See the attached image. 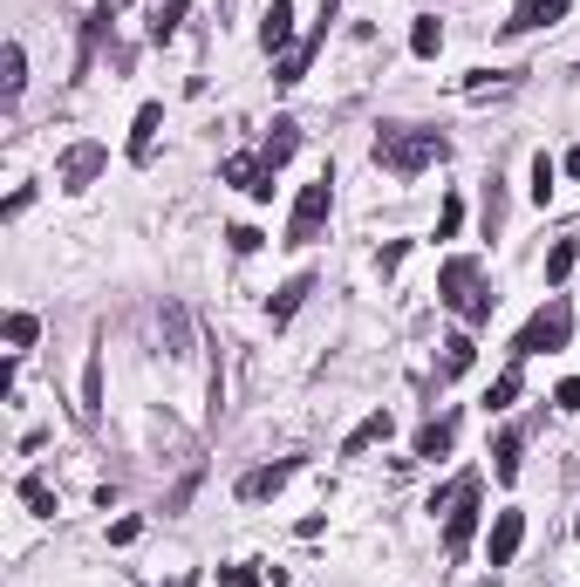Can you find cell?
Wrapping results in <instances>:
<instances>
[{
	"instance_id": "obj_20",
	"label": "cell",
	"mask_w": 580,
	"mask_h": 587,
	"mask_svg": "<svg viewBox=\"0 0 580 587\" xmlns=\"http://www.w3.org/2000/svg\"><path fill=\"white\" fill-rule=\"evenodd\" d=\"M519 451H526V437H519V431H499V444H492V478H499V485L519 478Z\"/></svg>"
},
{
	"instance_id": "obj_18",
	"label": "cell",
	"mask_w": 580,
	"mask_h": 587,
	"mask_svg": "<svg viewBox=\"0 0 580 587\" xmlns=\"http://www.w3.org/2000/svg\"><path fill=\"white\" fill-rule=\"evenodd\" d=\"M157 123H164V103H144V110H137V123H130V164H144V157H151Z\"/></svg>"
},
{
	"instance_id": "obj_14",
	"label": "cell",
	"mask_w": 580,
	"mask_h": 587,
	"mask_svg": "<svg viewBox=\"0 0 580 587\" xmlns=\"http://www.w3.org/2000/svg\"><path fill=\"white\" fill-rule=\"evenodd\" d=\"M294 151H301V123H294V117H273L267 144H260V164H267V171H280Z\"/></svg>"
},
{
	"instance_id": "obj_6",
	"label": "cell",
	"mask_w": 580,
	"mask_h": 587,
	"mask_svg": "<svg viewBox=\"0 0 580 587\" xmlns=\"http://www.w3.org/2000/svg\"><path fill=\"white\" fill-rule=\"evenodd\" d=\"M335 7H342V0H321V21H314L308 35L294 41V55H280V69H273V82H280V89H294V82L308 76V62H314V48H321V41H328V21H335Z\"/></svg>"
},
{
	"instance_id": "obj_2",
	"label": "cell",
	"mask_w": 580,
	"mask_h": 587,
	"mask_svg": "<svg viewBox=\"0 0 580 587\" xmlns=\"http://www.w3.org/2000/svg\"><path fill=\"white\" fill-rule=\"evenodd\" d=\"M437 301L458 314L464 328H485V321H492V308H499V294L485 287V267H478L471 253H451V260L437 267Z\"/></svg>"
},
{
	"instance_id": "obj_37",
	"label": "cell",
	"mask_w": 580,
	"mask_h": 587,
	"mask_svg": "<svg viewBox=\"0 0 580 587\" xmlns=\"http://www.w3.org/2000/svg\"><path fill=\"white\" fill-rule=\"evenodd\" d=\"M178 587H198V574H185V581H178Z\"/></svg>"
},
{
	"instance_id": "obj_23",
	"label": "cell",
	"mask_w": 580,
	"mask_h": 587,
	"mask_svg": "<svg viewBox=\"0 0 580 587\" xmlns=\"http://www.w3.org/2000/svg\"><path fill=\"white\" fill-rule=\"evenodd\" d=\"M519 390H526V376H519V362H512V369H499V383L485 390V410H512Z\"/></svg>"
},
{
	"instance_id": "obj_31",
	"label": "cell",
	"mask_w": 580,
	"mask_h": 587,
	"mask_svg": "<svg viewBox=\"0 0 580 587\" xmlns=\"http://www.w3.org/2000/svg\"><path fill=\"white\" fill-rule=\"evenodd\" d=\"M458 226H464V198L451 192L444 198V212H437V239H458Z\"/></svg>"
},
{
	"instance_id": "obj_13",
	"label": "cell",
	"mask_w": 580,
	"mask_h": 587,
	"mask_svg": "<svg viewBox=\"0 0 580 587\" xmlns=\"http://www.w3.org/2000/svg\"><path fill=\"white\" fill-rule=\"evenodd\" d=\"M389 431H396V417H389V410H369V417H362V424L342 437V458H362V451L389 444Z\"/></svg>"
},
{
	"instance_id": "obj_26",
	"label": "cell",
	"mask_w": 580,
	"mask_h": 587,
	"mask_svg": "<svg viewBox=\"0 0 580 587\" xmlns=\"http://www.w3.org/2000/svg\"><path fill=\"white\" fill-rule=\"evenodd\" d=\"M574 260H580L574 239H553V246H546V287H560V280L574 274Z\"/></svg>"
},
{
	"instance_id": "obj_16",
	"label": "cell",
	"mask_w": 580,
	"mask_h": 587,
	"mask_svg": "<svg viewBox=\"0 0 580 587\" xmlns=\"http://www.w3.org/2000/svg\"><path fill=\"white\" fill-rule=\"evenodd\" d=\"M478 362V342H471V328H458L451 342H444V362H437V383H458L464 369Z\"/></svg>"
},
{
	"instance_id": "obj_39",
	"label": "cell",
	"mask_w": 580,
	"mask_h": 587,
	"mask_svg": "<svg viewBox=\"0 0 580 587\" xmlns=\"http://www.w3.org/2000/svg\"><path fill=\"white\" fill-rule=\"evenodd\" d=\"M116 7H123V0H116Z\"/></svg>"
},
{
	"instance_id": "obj_28",
	"label": "cell",
	"mask_w": 580,
	"mask_h": 587,
	"mask_svg": "<svg viewBox=\"0 0 580 587\" xmlns=\"http://www.w3.org/2000/svg\"><path fill=\"white\" fill-rule=\"evenodd\" d=\"M553 185H560V157H533V205H546L553 198Z\"/></svg>"
},
{
	"instance_id": "obj_17",
	"label": "cell",
	"mask_w": 580,
	"mask_h": 587,
	"mask_svg": "<svg viewBox=\"0 0 580 587\" xmlns=\"http://www.w3.org/2000/svg\"><path fill=\"white\" fill-rule=\"evenodd\" d=\"M308 294H314V274H294V280H287V287H280V294H273V328H287V321H294V314H301V301H308Z\"/></svg>"
},
{
	"instance_id": "obj_11",
	"label": "cell",
	"mask_w": 580,
	"mask_h": 587,
	"mask_svg": "<svg viewBox=\"0 0 580 587\" xmlns=\"http://www.w3.org/2000/svg\"><path fill=\"white\" fill-rule=\"evenodd\" d=\"M553 21H567V0H519L505 35H533V28H553Z\"/></svg>"
},
{
	"instance_id": "obj_8",
	"label": "cell",
	"mask_w": 580,
	"mask_h": 587,
	"mask_svg": "<svg viewBox=\"0 0 580 587\" xmlns=\"http://www.w3.org/2000/svg\"><path fill=\"white\" fill-rule=\"evenodd\" d=\"M103 164H110V151H103V144H69V151H62V164H55V185H62V192H89Z\"/></svg>"
},
{
	"instance_id": "obj_29",
	"label": "cell",
	"mask_w": 580,
	"mask_h": 587,
	"mask_svg": "<svg viewBox=\"0 0 580 587\" xmlns=\"http://www.w3.org/2000/svg\"><path fill=\"white\" fill-rule=\"evenodd\" d=\"M219 581L226 587H260L267 581V567H260V560H232V567H219Z\"/></svg>"
},
{
	"instance_id": "obj_33",
	"label": "cell",
	"mask_w": 580,
	"mask_h": 587,
	"mask_svg": "<svg viewBox=\"0 0 580 587\" xmlns=\"http://www.w3.org/2000/svg\"><path fill=\"white\" fill-rule=\"evenodd\" d=\"M553 410H567V417H574V410H580V376H567V383L553 390Z\"/></svg>"
},
{
	"instance_id": "obj_34",
	"label": "cell",
	"mask_w": 580,
	"mask_h": 587,
	"mask_svg": "<svg viewBox=\"0 0 580 587\" xmlns=\"http://www.w3.org/2000/svg\"><path fill=\"white\" fill-rule=\"evenodd\" d=\"M137 533H144V519H116V526H110V547H130Z\"/></svg>"
},
{
	"instance_id": "obj_3",
	"label": "cell",
	"mask_w": 580,
	"mask_h": 587,
	"mask_svg": "<svg viewBox=\"0 0 580 587\" xmlns=\"http://www.w3.org/2000/svg\"><path fill=\"white\" fill-rule=\"evenodd\" d=\"M574 342V301L567 294H553L519 335H512V362H526V355H553V349H567Z\"/></svg>"
},
{
	"instance_id": "obj_27",
	"label": "cell",
	"mask_w": 580,
	"mask_h": 587,
	"mask_svg": "<svg viewBox=\"0 0 580 587\" xmlns=\"http://www.w3.org/2000/svg\"><path fill=\"white\" fill-rule=\"evenodd\" d=\"M35 335H41V321H35L28 308H14V314H7V349H14V355H28V349H35Z\"/></svg>"
},
{
	"instance_id": "obj_36",
	"label": "cell",
	"mask_w": 580,
	"mask_h": 587,
	"mask_svg": "<svg viewBox=\"0 0 580 587\" xmlns=\"http://www.w3.org/2000/svg\"><path fill=\"white\" fill-rule=\"evenodd\" d=\"M560 171H567V178H580V144H574L567 157H560Z\"/></svg>"
},
{
	"instance_id": "obj_4",
	"label": "cell",
	"mask_w": 580,
	"mask_h": 587,
	"mask_svg": "<svg viewBox=\"0 0 580 587\" xmlns=\"http://www.w3.org/2000/svg\"><path fill=\"white\" fill-rule=\"evenodd\" d=\"M328 212H335V171H321L314 185L294 192V212H287V246H314L321 226H328Z\"/></svg>"
},
{
	"instance_id": "obj_19",
	"label": "cell",
	"mask_w": 580,
	"mask_h": 587,
	"mask_svg": "<svg viewBox=\"0 0 580 587\" xmlns=\"http://www.w3.org/2000/svg\"><path fill=\"white\" fill-rule=\"evenodd\" d=\"M103 417V355L89 349V362H82V424H96Z\"/></svg>"
},
{
	"instance_id": "obj_7",
	"label": "cell",
	"mask_w": 580,
	"mask_h": 587,
	"mask_svg": "<svg viewBox=\"0 0 580 587\" xmlns=\"http://www.w3.org/2000/svg\"><path fill=\"white\" fill-rule=\"evenodd\" d=\"M519 547H526V512H519V506L492 512V533H485V567H512V560H519Z\"/></svg>"
},
{
	"instance_id": "obj_10",
	"label": "cell",
	"mask_w": 580,
	"mask_h": 587,
	"mask_svg": "<svg viewBox=\"0 0 580 587\" xmlns=\"http://www.w3.org/2000/svg\"><path fill=\"white\" fill-rule=\"evenodd\" d=\"M294 471H301V458H280V465L246 471V478H239V499H246V506H260V499H273V492H280V485H287Z\"/></svg>"
},
{
	"instance_id": "obj_38",
	"label": "cell",
	"mask_w": 580,
	"mask_h": 587,
	"mask_svg": "<svg viewBox=\"0 0 580 587\" xmlns=\"http://www.w3.org/2000/svg\"><path fill=\"white\" fill-rule=\"evenodd\" d=\"M574 533H580V519H574Z\"/></svg>"
},
{
	"instance_id": "obj_15",
	"label": "cell",
	"mask_w": 580,
	"mask_h": 587,
	"mask_svg": "<svg viewBox=\"0 0 580 587\" xmlns=\"http://www.w3.org/2000/svg\"><path fill=\"white\" fill-rule=\"evenodd\" d=\"M451 444H458V417H430L424 431H417V444H410V458H430V465H437Z\"/></svg>"
},
{
	"instance_id": "obj_24",
	"label": "cell",
	"mask_w": 580,
	"mask_h": 587,
	"mask_svg": "<svg viewBox=\"0 0 580 587\" xmlns=\"http://www.w3.org/2000/svg\"><path fill=\"white\" fill-rule=\"evenodd\" d=\"M21 82H28V55H21V41H7V55H0V89H7V103L21 96Z\"/></svg>"
},
{
	"instance_id": "obj_22",
	"label": "cell",
	"mask_w": 580,
	"mask_h": 587,
	"mask_svg": "<svg viewBox=\"0 0 580 587\" xmlns=\"http://www.w3.org/2000/svg\"><path fill=\"white\" fill-rule=\"evenodd\" d=\"M185 14H192V0H157V7H151V41H171Z\"/></svg>"
},
{
	"instance_id": "obj_9",
	"label": "cell",
	"mask_w": 580,
	"mask_h": 587,
	"mask_svg": "<svg viewBox=\"0 0 580 587\" xmlns=\"http://www.w3.org/2000/svg\"><path fill=\"white\" fill-rule=\"evenodd\" d=\"M260 48H267V55H294V0H267V14H260Z\"/></svg>"
},
{
	"instance_id": "obj_1",
	"label": "cell",
	"mask_w": 580,
	"mask_h": 587,
	"mask_svg": "<svg viewBox=\"0 0 580 587\" xmlns=\"http://www.w3.org/2000/svg\"><path fill=\"white\" fill-rule=\"evenodd\" d=\"M369 157L383 164L389 178H417V171H430V164L451 157V137H444V130H417V123H383L376 144H369Z\"/></svg>"
},
{
	"instance_id": "obj_35",
	"label": "cell",
	"mask_w": 580,
	"mask_h": 587,
	"mask_svg": "<svg viewBox=\"0 0 580 587\" xmlns=\"http://www.w3.org/2000/svg\"><path fill=\"white\" fill-rule=\"evenodd\" d=\"M232 253H260V233H253V226H232Z\"/></svg>"
},
{
	"instance_id": "obj_32",
	"label": "cell",
	"mask_w": 580,
	"mask_h": 587,
	"mask_svg": "<svg viewBox=\"0 0 580 587\" xmlns=\"http://www.w3.org/2000/svg\"><path fill=\"white\" fill-rule=\"evenodd\" d=\"M403 260H410V239H389L383 253H376V267H383V274H396V267H403Z\"/></svg>"
},
{
	"instance_id": "obj_21",
	"label": "cell",
	"mask_w": 580,
	"mask_h": 587,
	"mask_svg": "<svg viewBox=\"0 0 580 587\" xmlns=\"http://www.w3.org/2000/svg\"><path fill=\"white\" fill-rule=\"evenodd\" d=\"M21 506L35 512V519H55V485H48L41 471H28V478H21Z\"/></svg>"
},
{
	"instance_id": "obj_25",
	"label": "cell",
	"mask_w": 580,
	"mask_h": 587,
	"mask_svg": "<svg viewBox=\"0 0 580 587\" xmlns=\"http://www.w3.org/2000/svg\"><path fill=\"white\" fill-rule=\"evenodd\" d=\"M437 48H444V21H437V14H424V21L410 28V55H417V62H430Z\"/></svg>"
},
{
	"instance_id": "obj_5",
	"label": "cell",
	"mask_w": 580,
	"mask_h": 587,
	"mask_svg": "<svg viewBox=\"0 0 580 587\" xmlns=\"http://www.w3.org/2000/svg\"><path fill=\"white\" fill-rule=\"evenodd\" d=\"M478 526H485V478L471 471V485L458 492V506L444 512V553H451V560H464V553H471V540H478Z\"/></svg>"
},
{
	"instance_id": "obj_12",
	"label": "cell",
	"mask_w": 580,
	"mask_h": 587,
	"mask_svg": "<svg viewBox=\"0 0 580 587\" xmlns=\"http://www.w3.org/2000/svg\"><path fill=\"white\" fill-rule=\"evenodd\" d=\"M226 185H239L246 198H273V171L260 164V157H226V171H219Z\"/></svg>"
},
{
	"instance_id": "obj_30",
	"label": "cell",
	"mask_w": 580,
	"mask_h": 587,
	"mask_svg": "<svg viewBox=\"0 0 580 587\" xmlns=\"http://www.w3.org/2000/svg\"><path fill=\"white\" fill-rule=\"evenodd\" d=\"M164 328H171V355H192V321H185V308H164Z\"/></svg>"
}]
</instances>
